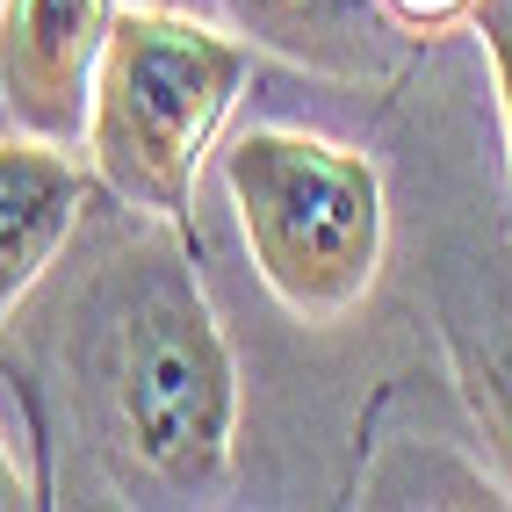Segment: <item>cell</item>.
Wrapping results in <instances>:
<instances>
[{
    "instance_id": "1",
    "label": "cell",
    "mask_w": 512,
    "mask_h": 512,
    "mask_svg": "<svg viewBox=\"0 0 512 512\" xmlns=\"http://www.w3.org/2000/svg\"><path fill=\"white\" fill-rule=\"evenodd\" d=\"M246 73L253 44L238 29H210L174 8H116L80 138L101 188L130 210H152L166 231H188L202 159Z\"/></svg>"
},
{
    "instance_id": "2",
    "label": "cell",
    "mask_w": 512,
    "mask_h": 512,
    "mask_svg": "<svg viewBox=\"0 0 512 512\" xmlns=\"http://www.w3.org/2000/svg\"><path fill=\"white\" fill-rule=\"evenodd\" d=\"M109 404L123 448L174 491L224 484L238 440V361L188 267V231L130 260L109 318Z\"/></svg>"
},
{
    "instance_id": "3",
    "label": "cell",
    "mask_w": 512,
    "mask_h": 512,
    "mask_svg": "<svg viewBox=\"0 0 512 512\" xmlns=\"http://www.w3.org/2000/svg\"><path fill=\"white\" fill-rule=\"evenodd\" d=\"M224 195L267 296L303 325H339L368 303L390 246L383 166L311 130H246L224 145Z\"/></svg>"
},
{
    "instance_id": "4",
    "label": "cell",
    "mask_w": 512,
    "mask_h": 512,
    "mask_svg": "<svg viewBox=\"0 0 512 512\" xmlns=\"http://www.w3.org/2000/svg\"><path fill=\"white\" fill-rule=\"evenodd\" d=\"M109 29L116 0H0V109L8 123L51 145H80Z\"/></svg>"
},
{
    "instance_id": "5",
    "label": "cell",
    "mask_w": 512,
    "mask_h": 512,
    "mask_svg": "<svg viewBox=\"0 0 512 512\" xmlns=\"http://www.w3.org/2000/svg\"><path fill=\"white\" fill-rule=\"evenodd\" d=\"M101 195L109 188L94 166L73 159V145L29 138V130L0 138V325L44 282V267L65 253V238Z\"/></svg>"
},
{
    "instance_id": "6",
    "label": "cell",
    "mask_w": 512,
    "mask_h": 512,
    "mask_svg": "<svg viewBox=\"0 0 512 512\" xmlns=\"http://www.w3.org/2000/svg\"><path fill=\"white\" fill-rule=\"evenodd\" d=\"M231 29L253 51H275L325 80H383L397 73L404 29L383 0H224Z\"/></svg>"
},
{
    "instance_id": "7",
    "label": "cell",
    "mask_w": 512,
    "mask_h": 512,
    "mask_svg": "<svg viewBox=\"0 0 512 512\" xmlns=\"http://www.w3.org/2000/svg\"><path fill=\"white\" fill-rule=\"evenodd\" d=\"M448 361L469 419L484 426V448L498 462V476L512 484V267L491 260L484 289L469 303H448Z\"/></svg>"
},
{
    "instance_id": "8",
    "label": "cell",
    "mask_w": 512,
    "mask_h": 512,
    "mask_svg": "<svg viewBox=\"0 0 512 512\" xmlns=\"http://www.w3.org/2000/svg\"><path fill=\"white\" fill-rule=\"evenodd\" d=\"M476 37L491 51V73H498V123H505V174H512V8L498 0H476Z\"/></svg>"
},
{
    "instance_id": "9",
    "label": "cell",
    "mask_w": 512,
    "mask_h": 512,
    "mask_svg": "<svg viewBox=\"0 0 512 512\" xmlns=\"http://www.w3.org/2000/svg\"><path fill=\"white\" fill-rule=\"evenodd\" d=\"M404 37H448V29L476 22V0H383Z\"/></svg>"
},
{
    "instance_id": "10",
    "label": "cell",
    "mask_w": 512,
    "mask_h": 512,
    "mask_svg": "<svg viewBox=\"0 0 512 512\" xmlns=\"http://www.w3.org/2000/svg\"><path fill=\"white\" fill-rule=\"evenodd\" d=\"M15 505H37V498H29L22 469H15V455H8V440H0V512H15Z\"/></svg>"
}]
</instances>
